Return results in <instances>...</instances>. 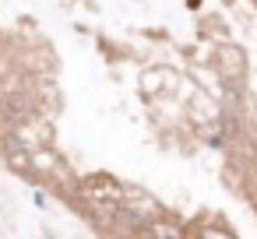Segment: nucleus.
Segmentation results:
<instances>
[{
  "label": "nucleus",
  "mask_w": 257,
  "mask_h": 239,
  "mask_svg": "<svg viewBox=\"0 0 257 239\" xmlns=\"http://www.w3.org/2000/svg\"><path fill=\"white\" fill-rule=\"evenodd\" d=\"M81 193L102 211V218L116 211V207H113V204L120 200V186H116V179H109V176H88V179L81 183Z\"/></svg>",
  "instance_id": "1"
},
{
  "label": "nucleus",
  "mask_w": 257,
  "mask_h": 239,
  "mask_svg": "<svg viewBox=\"0 0 257 239\" xmlns=\"http://www.w3.org/2000/svg\"><path fill=\"white\" fill-rule=\"evenodd\" d=\"M145 232H148V239H183V228L173 218H155Z\"/></svg>",
  "instance_id": "2"
},
{
  "label": "nucleus",
  "mask_w": 257,
  "mask_h": 239,
  "mask_svg": "<svg viewBox=\"0 0 257 239\" xmlns=\"http://www.w3.org/2000/svg\"><path fill=\"white\" fill-rule=\"evenodd\" d=\"M218 57H222V60H229V74H225V78H232V81H236V78L243 74V53H239L236 46H222V53H218Z\"/></svg>",
  "instance_id": "3"
},
{
  "label": "nucleus",
  "mask_w": 257,
  "mask_h": 239,
  "mask_svg": "<svg viewBox=\"0 0 257 239\" xmlns=\"http://www.w3.org/2000/svg\"><path fill=\"white\" fill-rule=\"evenodd\" d=\"M194 239H232V232H225V228H218V225H204V228H197Z\"/></svg>",
  "instance_id": "4"
}]
</instances>
